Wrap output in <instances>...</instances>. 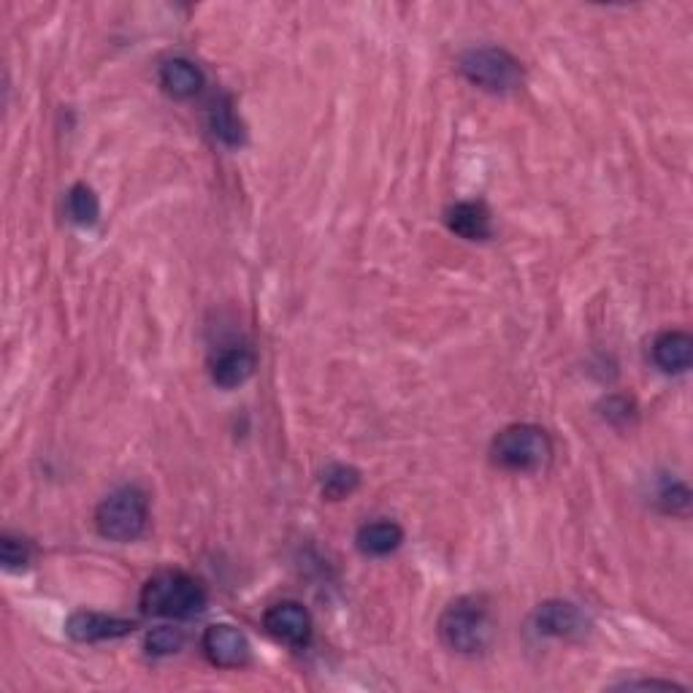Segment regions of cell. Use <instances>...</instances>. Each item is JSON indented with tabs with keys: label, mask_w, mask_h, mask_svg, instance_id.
<instances>
[{
	"label": "cell",
	"mask_w": 693,
	"mask_h": 693,
	"mask_svg": "<svg viewBox=\"0 0 693 693\" xmlns=\"http://www.w3.org/2000/svg\"><path fill=\"white\" fill-rule=\"evenodd\" d=\"M141 610L152 617H174V621H187V617L201 615L209 602L201 580L192 574L166 570L149 577L141 588Z\"/></svg>",
	"instance_id": "cell-1"
},
{
	"label": "cell",
	"mask_w": 693,
	"mask_h": 693,
	"mask_svg": "<svg viewBox=\"0 0 693 693\" xmlns=\"http://www.w3.org/2000/svg\"><path fill=\"white\" fill-rule=\"evenodd\" d=\"M439 640L461 655L483 653L493 640L488 604L477 596H461L447 604L439 617Z\"/></svg>",
	"instance_id": "cell-2"
},
{
	"label": "cell",
	"mask_w": 693,
	"mask_h": 693,
	"mask_svg": "<svg viewBox=\"0 0 693 693\" xmlns=\"http://www.w3.org/2000/svg\"><path fill=\"white\" fill-rule=\"evenodd\" d=\"M491 458L498 469L507 472H539L551 464L553 442L545 428L531 423H515L502 428L491 445Z\"/></svg>",
	"instance_id": "cell-3"
},
{
	"label": "cell",
	"mask_w": 693,
	"mask_h": 693,
	"mask_svg": "<svg viewBox=\"0 0 693 693\" xmlns=\"http://www.w3.org/2000/svg\"><path fill=\"white\" fill-rule=\"evenodd\" d=\"M149 521L147 493L136 485H125L103 498L96 509V528L103 539L133 542L139 539Z\"/></svg>",
	"instance_id": "cell-4"
},
{
	"label": "cell",
	"mask_w": 693,
	"mask_h": 693,
	"mask_svg": "<svg viewBox=\"0 0 693 693\" xmlns=\"http://www.w3.org/2000/svg\"><path fill=\"white\" fill-rule=\"evenodd\" d=\"M461 73L469 79L472 85L483 87L488 92H515L523 85L526 73H523L521 60L509 55L502 47H477L461 58Z\"/></svg>",
	"instance_id": "cell-5"
},
{
	"label": "cell",
	"mask_w": 693,
	"mask_h": 693,
	"mask_svg": "<svg viewBox=\"0 0 693 693\" xmlns=\"http://www.w3.org/2000/svg\"><path fill=\"white\" fill-rule=\"evenodd\" d=\"M201 651L209 664L220 666V670H239V666L249 664V640L230 623H215L201 636Z\"/></svg>",
	"instance_id": "cell-6"
},
{
	"label": "cell",
	"mask_w": 693,
	"mask_h": 693,
	"mask_svg": "<svg viewBox=\"0 0 693 693\" xmlns=\"http://www.w3.org/2000/svg\"><path fill=\"white\" fill-rule=\"evenodd\" d=\"M266 632L293 651H304L311 642V615L304 604L279 602L266 610L264 615Z\"/></svg>",
	"instance_id": "cell-7"
},
{
	"label": "cell",
	"mask_w": 693,
	"mask_h": 693,
	"mask_svg": "<svg viewBox=\"0 0 693 693\" xmlns=\"http://www.w3.org/2000/svg\"><path fill=\"white\" fill-rule=\"evenodd\" d=\"M136 628L133 621H125V617L103 615V612H90L79 610L68 617L66 634L73 642H106V640H120L128 636Z\"/></svg>",
	"instance_id": "cell-8"
},
{
	"label": "cell",
	"mask_w": 693,
	"mask_h": 693,
	"mask_svg": "<svg viewBox=\"0 0 693 693\" xmlns=\"http://www.w3.org/2000/svg\"><path fill=\"white\" fill-rule=\"evenodd\" d=\"M534 626L539 634L566 640V636H577L585 632V615L572 602L553 598V602H545L536 607Z\"/></svg>",
	"instance_id": "cell-9"
},
{
	"label": "cell",
	"mask_w": 693,
	"mask_h": 693,
	"mask_svg": "<svg viewBox=\"0 0 693 693\" xmlns=\"http://www.w3.org/2000/svg\"><path fill=\"white\" fill-rule=\"evenodd\" d=\"M447 228L466 241H488L493 236V220L483 201H458L447 209Z\"/></svg>",
	"instance_id": "cell-10"
},
{
	"label": "cell",
	"mask_w": 693,
	"mask_h": 693,
	"mask_svg": "<svg viewBox=\"0 0 693 693\" xmlns=\"http://www.w3.org/2000/svg\"><path fill=\"white\" fill-rule=\"evenodd\" d=\"M653 364L666 374H685L693 364V339L685 330H664L653 341Z\"/></svg>",
	"instance_id": "cell-11"
},
{
	"label": "cell",
	"mask_w": 693,
	"mask_h": 693,
	"mask_svg": "<svg viewBox=\"0 0 693 693\" xmlns=\"http://www.w3.org/2000/svg\"><path fill=\"white\" fill-rule=\"evenodd\" d=\"M255 366H258V358H255L253 349L228 347L211 360V379L225 390L239 388V385H245L253 377Z\"/></svg>",
	"instance_id": "cell-12"
},
{
	"label": "cell",
	"mask_w": 693,
	"mask_h": 693,
	"mask_svg": "<svg viewBox=\"0 0 693 693\" xmlns=\"http://www.w3.org/2000/svg\"><path fill=\"white\" fill-rule=\"evenodd\" d=\"M160 87L166 90V96L177 98V101H187V98L201 92L204 73L196 62L185 58H171L160 66Z\"/></svg>",
	"instance_id": "cell-13"
},
{
	"label": "cell",
	"mask_w": 693,
	"mask_h": 693,
	"mask_svg": "<svg viewBox=\"0 0 693 693\" xmlns=\"http://www.w3.org/2000/svg\"><path fill=\"white\" fill-rule=\"evenodd\" d=\"M404 542V528L393 521H374L358 528L355 545L368 558H383V555L396 553Z\"/></svg>",
	"instance_id": "cell-14"
},
{
	"label": "cell",
	"mask_w": 693,
	"mask_h": 693,
	"mask_svg": "<svg viewBox=\"0 0 693 693\" xmlns=\"http://www.w3.org/2000/svg\"><path fill=\"white\" fill-rule=\"evenodd\" d=\"M209 128L215 139H220L228 147H241L245 143V125H241L239 115H236L234 101L228 96L217 98L209 109Z\"/></svg>",
	"instance_id": "cell-15"
},
{
	"label": "cell",
	"mask_w": 693,
	"mask_h": 693,
	"mask_svg": "<svg viewBox=\"0 0 693 693\" xmlns=\"http://www.w3.org/2000/svg\"><path fill=\"white\" fill-rule=\"evenodd\" d=\"M66 209L68 217L77 225H82V228H92L98 222V217H101V201H98L96 190L87 185H73L68 190Z\"/></svg>",
	"instance_id": "cell-16"
},
{
	"label": "cell",
	"mask_w": 693,
	"mask_h": 693,
	"mask_svg": "<svg viewBox=\"0 0 693 693\" xmlns=\"http://www.w3.org/2000/svg\"><path fill=\"white\" fill-rule=\"evenodd\" d=\"M360 485V472L353 469V466L336 464L323 474V496L330 498V502H339V498H347L349 493Z\"/></svg>",
	"instance_id": "cell-17"
},
{
	"label": "cell",
	"mask_w": 693,
	"mask_h": 693,
	"mask_svg": "<svg viewBox=\"0 0 693 693\" xmlns=\"http://www.w3.org/2000/svg\"><path fill=\"white\" fill-rule=\"evenodd\" d=\"M143 645H147L149 655H174V653L182 651L185 634L179 632V628L158 626V628H152V632L147 634Z\"/></svg>",
	"instance_id": "cell-18"
},
{
	"label": "cell",
	"mask_w": 693,
	"mask_h": 693,
	"mask_svg": "<svg viewBox=\"0 0 693 693\" xmlns=\"http://www.w3.org/2000/svg\"><path fill=\"white\" fill-rule=\"evenodd\" d=\"M0 561H3L6 570H22L30 561V545L24 539L6 534L3 539H0Z\"/></svg>",
	"instance_id": "cell-19"
},
{
	"label": "cell",
	"mask_w": 693,
	"mask_h": 693,
	"mask_svg": "<svg viewBox=\"0 0 693 693\" xmlns=\"http://www.w3.org/2000/svg\"><path fill=\"white\" fill-rule=\"evenodd\" d=\"M661 502H664L666 512H685L689 509L691 493H689V488H685V485H680V483L666 485V488L661 491Z\"/></svg>",
	"instance_id": "cell-20"
}]
</instances>
